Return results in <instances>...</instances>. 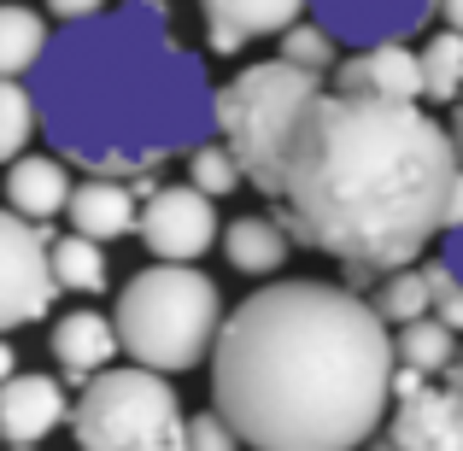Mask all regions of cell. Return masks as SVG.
<instances>
[{
	"label": "cell",
	"mask_w": 463,
	"mask_h": 451,
	"mask_svg": "<svg viewBox=\"0 0 463 451\" xmlns=\"http://www.w3.org/2000/svg\"><path fill=\"white\" fill-rule=\"evenodd\" d=\"M182 410L170 375L141 363H112L89 375L71 399V440L77 451H182Z\"/></svg>",
	"instance_id": "5b68a950"
},
{
	"label": "cell",
	"mask_w": 463,
	"mask_h": 451,
	"mask_svg": "<svg viewBox=\"0 0 463 451\" xmlns=\"http://www.w3.org/2000/svg\"><path fill=\"white\" fill-rule=\"evenodd\" d=\"M387 440L399 451H463V352L446 381H422L417 393L393 399Z\"/></svg>",
	"instance_id": "9c48e42d"
},
{
	"label": "cell",
	"mask_w": 463,
	"mask_h": 451,
	"mask_svg": "<svg viewBox=\"0 0 463 451\" xmlns=\"http://www.w3.org/2000/svg\"><path fill=\"white\" fill-rule=\"evenodd\" d=\"M182 451H241V434L217 410H194L188 428H182Z\"/></svg>",
	"instance_id": "484cf974"
},
{
	"label": "cell",
	"mask_w": 463,
	"mask_h": 451,
	"mask_svg": "<svg viewBox=\"0 0 463 451\" xmlns=\"http://www.w3.org/2000/svg\"><path fill=\"white\" fill-rule=\"evenodd\" d=\"M6 375H18V346H6V334H0V381Z\"/></svg>",
	"instance_id": "1f68e13d"
},
{
	"label": "cell",
	"mask_w": 463,
	"mask_h": 451,
	"mask_svg": "<svg viewBox=\"0 0 463 451\" xmlns=\"http://www.w3.org/2000/svg\"><path fill=\"white\" fill-rule=\"evenodd\" d=\"M47 42H53V30H47L42 12L18 6V0H0V77L30 82V70L42 65Z\"/></svg>",
	"instance_id": "d6986e66"
},
{
	"label": "cell",
	"mask_w": 463,
	"mask_h": 451,
	"mask_svg": "<svg viewBox=\"0 0 463 451\" xmlns=\"http://www.w3.org/2000/svg\"><path fill=\"white\" fill-rule=\"evenodd\" d=\"M136 235L153 258L165 264H200L205 252L217 247L223 223H217V200L200 193L194 182H165V188H147L136 217Z\"/></svg>",
	"instance_id": "ba28073f"
},
{
	"label": "cell",
	"mask_w": 463,
	"mask_h": 451,
	"mask_svg": "<svg viewBox=\"0 0 463 451\" xmlns=\"http://www.w3.org/2000/svg\"><path fill=\"white\" fill-rule=\"evenodd\" d=\"M452 170V136L422 100H375L323 82L288 129L264 200H276L299 247L370 282L429 252Z\"/></svg>",
	"instance_id": "7a4b0ae2"
},
{
	"label": "cell",
	"mask_w": 463,
	"mask_h": 451,
	"mask_svg": "<svg viewBox=\"0 0 463 451\" xmlns=\"http://www.w3.org/2000/svg\"><path fill=\"white\" fill-rule=\"evenodd\" d=\"M212 410L247 451H364L393 410V328L346 282L247 294L212 346Z\"/></svg>",
	"instance_id": "6da1fadb"
},
{
	"label": "cell",
	"mask_w": 463,
	"mask_h": 451,
	"mask_svg": "<svg viewBox=\"0 0 463 451\" xmlns=\"http://www.w3.org/2000/svg\"><path fill=\"white\" fill-rule=\"evenodd\" d=\"M317 89H323V77L288 65V59L241 65L235 77L217 89V141L241 158V176H247L259 193H270L282 141H288L294 117L306 112V100Z\"/></svg>",
	"instance_id": "8992f818"
},
{
	"label": "cell",
	"mask_w": 463,
	"mask_h": 451,
	"mask_svg": "<svg viewBox=\"0 0 463 451\" xmlns=\"http://www.w3.org/2000/svg\"><path fill=\"white\" fill-rule=\"evenodd\" d=\"M440 264L463 282V229H446V252H440Z\"/></svg>",
	"instance_id": "f546056e"
},
{
	"label": "cell",
	"mask_w": 463,
	"mask_h": 451,
	"mask_svg": "<svg viewBox=\"0 0 463 451\" xmlns=\"http://www.w3.org/2000/svg\"><path fill=\"white\" fill-rule=\"evenodd\" d=\"M0 451H42V446H0Z\"/></svg>",
	"instance_id": "e575fe53"
},
{
	"label": "cell",
	"mask_w": 463,
	"mask_h": 451,
	"mask_svg": "<svg viewBox=\"0 0 463 451\" xmlns=\"http://www.w3.org/2000/svg\"><path fill=\"white\" fill-rule=\"evenodd\" d=\"M446 229H463V164L452 170V182H446V205H440V235Z\"/></svg>",
	"instance_id": "83f0119b"
},
{
	"label": "cell",
	"mask_w": 463,
	"mask_h": 451,
	"mask_svg": "<svg viewBox=\"0 0 463 451\" xmlns=\"http://www.w3.org/2000/svg\"><path fill=\"white\" fill-rule=\"evenodd\" d=\"M35 136H42V117H35V94H30V82L0 77V164L24 158Z\"/></svg>",
	"instance_id": "603a6c76"
},
{
	"label": "cell",
	"mask_w": 463,
	"mask_h": 451,
	"mask_svg": "<svg viewBox=\"0 0 463 451\" xmlns=\"http://www.w3.org/2000/svg\"><path fill=\"white\" fill-rule=\"evenodd\" d=\"M335 89L375 94V100H422V65H417V53H411V42L352 47L335 65Z\"/></svg>",
	"instance_id": "9a60e30c"
},
{
	"label": "cell",
	"mask_w": 463,
	"mask_h": 451,
	"mask_svg": "<svg viewBox=\"0 0 463 451\" xmlns=\"http://www.w3.org/2000/svg\"><path fill=\"white\" fill-rule=\"evenodd\" d=\"M458 352H463V346H458V334H452V328H446L434 311H429V316H417V323H399V328H393V358L405 363V370L429 375V381L452 370Z\"/></svg>",
	"instance_id": "ffe728a7"
},
{
	"label": "cell",
	"mask_w": 463,
	"mask_h": 451,
	"mask_svg": "<svg viewBox=\"0 0 463 451\" xmlns=\"http://www.w3.org/2000/svg\"><path fill=\"white\" fill-rule=\"evenodd\" d=\"M375 316H382L387 328L399 323H417V316L434 311V294H429V276L417 270V264H399V270H382V282H375Z\"/></svg>",
	"instance_id": "44dd1931"
},
{
	"label": "cell",
	"mask_w": 463,
	"mask_h": 451,
	"mask_svg": "<svg viewBox=\"0 0 463 451\" xmlns=\"http://www.w3.org/2000/svg\"><path fill=\"white\" fill-rule=\"evenodd\" d=\"M417 65H422V100L434 106H452L463 94V35L440 30L417 47Z\"/></svg>",
	"instance_id": "7402d4cb"
},
{
	"label": "cell",
	"mask_w": 463,
	"mask_h": 451,
	"mask_svg": "<svg viewBox=\"0 0 463 451\" xmlns=\"http://www.w3.org/2000/svg\"><path fill=\"white\" fill-rule=\"evenodd\" d=\"M458 100H463V94H458Z\"/></svg>",
	"instance_id": "d590c367"
},
{
	"label": "cell",
	"mask_w": 463,
	"mask_h": 451,
	"mask_svg": "<svg viewBox=\"0 0 463 451\" xmlns=\"http://www.w3.org/2000/svg\"><path fill=\"white\" fill-rule=\"evenodd\" d=\"M434 6H440V0H306V12L340 47L411 42V35L434 18Z\"/></svg>",
	"instance_id": "30bf717a"
},
{
	"label": "cell",
	"mask_w": 463,
	"mask_h": 451,
	"mask_svg": "<svg viewBox=\"0 0 463 451\" xmlns=\"http://www.w3.org/2000/svg\"><path fill=\"white\" fill-rule=\"evenodd\" d=\"M223 294L200 264H165L153 258L147 270H136L112 299V328L129 363L158 375L200 370L217 346L223 328Z\"/></svg>",
	"instance_id": "277c9868"
},
{
	"label": "cell",
	"mask_w": 463,
	"mask_h": 451,
	"mask_svg": "<svg viewBox=\"0 0 463 451\" xmlns=\"http://www.w3.org/2000/svg\"><path fill=\"white\" fill-rule=\"evenodd\" d=\"M53 294L59 282L47 264V229L0 205V334L35 328L53 311Z\"/></svg>",
	"instance_id": "52a82bcc"
},
{
	"label": "cell",
	"mask_w": 463,
	"mask_h": 451,
	"mask_svg": "<svg viewBox=\"0 0 463 451\" xmlns=\"http://www.w3.org/2000/svg\"><path fill=\"white\" fill-rule=\"evenodd\" d=\"M71 188H77L71 158H59L53 147H47V153H24V158L6 164V211H18L24 223L47 229L53 217H65Z\"/></svg>",
	"instance_id": "2e32d148"
},
{
	"label": "cell",
	"mask_w": 463,
	"mask_h": 451,
	"mask_svg": "<svg viewBox=\"0 0 463 451\" xmlns=\"http://www.w3.org/2000/svg\"><path fill=\"white\" fill-rule=\"evenodd\" d=\"M200 18H205V47L217 59H235L241 47L299 23L306 18V0H200Z\"/></svg>",
	"instance_id": "5bb4252c"
},
{
	"label": "cell",
	"mask_w": 463,
	"mask_h": 451,
	"mask_svg": "<svg viewBox=\"0 0 463 451\" xmlns=\"http://www.w3.org/2000/svg\"><path fill=\"white\" fill-rule=\"evenodd\" d=\"M47 264H53V282H59V294H77V299H89V294H106V282H112V258H106V247L100 240H89V235H47Z\"/></svg>",
	"instance_id": "ac0fdd59"
},
{
	"label": "cell",
	"mask_w": 463,
	"mask_h": 451,
	"mask_svg": "<svg viewBox=\"0 0 463 451\" xmlns=\"http://www.w3.org/2000/svg\"><path fill=\"white\" fill-rule=\"evenodd\" d=\"M71 422V387L47 370H18L0 381V446H42Z\"/></svg>",
	"instance_id": "8fae6325"
},
{
	"label": "cell",
	"mask_w": 463,
	"mask_h": 451,
	"mask_svg": "<svg viewBox=\"0 0 463 451\" xmlns=\"http://www.w3.org/2000/svg\"><path fill=\"white\" fill-rule=\"evenodd\" d=\"M364 451H399V446H393V440L382 434V440H364Z\"/></svg>",
	"instance_id": "836d02e7"
},
{
	"label": "cell",
	"mask_w": 463,
	"mask_h": 451,
	"mask_svg": "<svg viewBox=\"0 0 463 451\" xmlns=\"http://www.w3.org/2000/svg\"><path fill=\"white\" fill-rule=\"evenodd\" d=\"M182 164H188V182H194L200 193H212V200H229V193H235L241 182H247V176H241V158L229 153L217 136L194 141V147L182 153Z\"/></svg>",
	"instance_id": "cb8c5ba5"
},
{
	"label": "cell",
	"mask_w": 463,
	"mask_h": 451,
	"mask_svg": "<svg viewBox=\"0 0 463 451\" xmlns=\"http://www.w3.org/2000/svg\"><path fill=\"white\" fill-rule=\"evenodd\" d=\"M100 6H112V0H47V18H59V23H77V18H94Z\"/></svg>",
	"instance_id": "f1b7e54d"
},
{
	"label": "cell",
	"mask_w": 463,
	"mask_h": 451,
	"mask_svg": "<svg viewBox=\"0 0 463 451\" xmlns=\"http://www.w3.org/2000/svg\"><path fill=\"white\" fill-rule=\"evenodd\" d=\"M223 258L229 270L241 276H276L288 264V252H294V235H288L282 217H264V211H247L235 217V223H223Z\"/></svg>",
	"instance_id": "e0dca14e"
},
{
	"label": "cell",
	"mask_w": 463,
	"mask_h": 451,
	"mask_svg": "<svg viewBox=\"0 0 463 451\" xmlns=\"http://www.w3.org/2000/svg\"><path fill=\"white\" fill-rule=\"evenodd\" d=\"M422 276H429V294H434V316H440L452 334H463V282H458L452 270H446L440 258L422 264Z\"/></svg>",
	"instance_id": "4316f807"
},
{
	"label": "cell",
	"mask_w": 463,
	"mask_h": 451,
	"mask_svg": "<svg viewBox=\"0 0 463 451\" xmlns=\"http://www.w3.org/2000/svg\"><path fill=\"white\" fill-rule=\"evenodd\" d=\"M30 94L47 147L94 176H147L217 136V82L176 35L170 0H118L59 23Z\"/></svg>",
	"instance_id": "3957f363"
},
{
	"label": "cell",
	"mask_w": 463,
	"mask_h": 451,
	"mask_svg": "<svg viewBox=\"0 0 463 451\" xmlns=\"http://www.w3.org/2000/svg\"><path fill=\"white\" fill-rule=\"evenodd\" d=\"M446 136H452V153H458V164H463V106L452 112V129H446Z\"/></svg>",
	"instance_id": "d6a6232c"
},
{
	"label": "cell",
	"mask_w": 463,
	"mask_h": 451,
	"mask_svg": "<svg viewBox=\"0 0 463 451\" xmlns=\"http://www.w3.org/2000/svg\"><path fill=\"white\" fill-rule=\"evenodd\" d=\"M276 59H288V65H299V70H317V77H328V70L340 65V42L323 30L317 18H299V23H288L282 30V53Z\"/></svg>",
	"instance_id": "d4e9b609"
},
{
	"label": "cell",
	"mask_w": 463,
	"mask_h": 451,
	"mask_svg": "<svg viewBox=\"0 0 463 451\" xmlns=\"http://www.w3.org/2000/svg\"><path fill=\"white\" fill-rule=\"evenodd\" d=\"M434 12H440V18H446V30H458V35H463V0H440V6H434Z\"/></svg>",
	"instance_id": "4dcf8cb0"
},
{
	"label": "cell",
	"mask_w": 463,
	"mask_h": 451,
	"mask_svg": "<svg viewBox=\"0 0 463 451\" xmlns=\"http://www.w3.org/2000/svg\"><path fill=\"white\" fill-rule=\"evenodd\" d=\"M47 352H53L59 363V381L65 387H82L89 375L112 370L118 358H124V346H118V328L106 311H94V305H77V311L53 316V334H47Z\"/></svg>",
	"instance_id": "4fadbf2b"
},
{
	"label": "cell",
	"mask_w": 463,
	"mask_h": 451,
	"mask_svg": "<svg viewBox=\"0 0 463 451\" xmlns=\"http://www.w3.org/2000/svg\"><path fill=\"white\" fill-rule=\"evenodd\" d=\"M141 200H147V176H82L77 188H71V229L89 240H100V247H112V240L136 235V217H141Z\"/></svg>",
	"instance_id": "7c38bea8"
}]
</instances>
